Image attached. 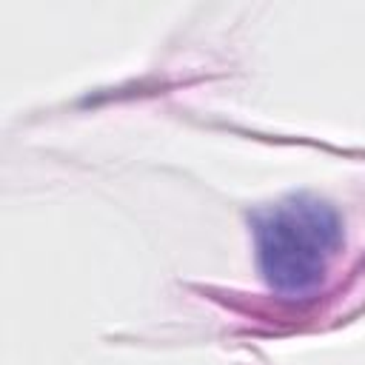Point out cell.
<instances>
[{
    "mask_svg": "<svg viewBox=\"0 0 365 365\" xmlns=\"http://www.w3.org/2000/svg\"><path fill=\"white\" fill-rule=\"evenodd\" d=\"M251 231L265 282L285 297L311 291L342 240L336 211L308 194L257 211Z\"/></svg>",
    "mask_w": 365,
    "mask_h": 365,
    "instance_id": "obj_1",
    "label": "cell"
}]
</instances>
